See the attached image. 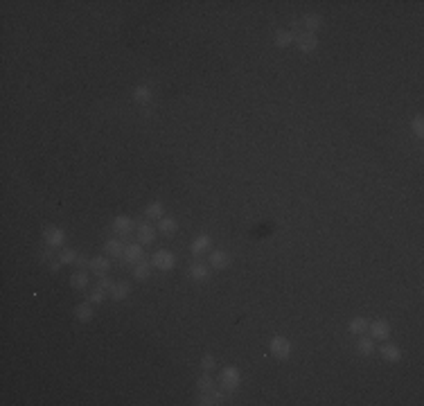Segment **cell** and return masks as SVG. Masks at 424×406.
<instances>
[{"label":"cell","instance_id":"obj_2","mask_svg":"<svg viewBox=\"0 0 424 406\" xmlns=\"http://www.w3.org/2000/svg\"><path fill=\"white\" fill-rule=\"evenodd\" d=\"M151 267L158 269V271H172L176 267V255L172 251H167V248H158V251L154 253V257H151Z\"/></svg>","mask_w":424,"mask_h":406},{"label":"cell","instance_id":"obj_24","mask_svg":"<svg viewBox=\"0 0 424 406\" xmlns=\"http://www.w3.org/2000/svg\"><path fill=\"white\" fill-rule=\"evenodd\" d=\"M70 284H72V289H86L88 287V275H86V271H83V269L75 271V273L70 275Z\"/></svg>","mask_w":424,"mask_h":406},{"label":"cell","instance_id":"obj_33","mask_svg":"<svg viewBox=\"0 0 424 406\" xmlns=\"http://www.w3.org/2000/svg\"><path fill=\"white\" fill-rule=\"evenodd\" d=\"M52 257H54V255H52V248L50 246L45 248L43 253H41V259H43V262H52Z\"/></svg>","mask_w":424,"mask_h":406},{"label":"cell","instance_id":"obj_13","mask_svg":"<svg viewBox=\"0 0 424 406\" xmlns=\"http://www.w3.org/2000/svg\"><path fill=\"white\" fill-rule=\"evenodd\" d=\"M300 23H302V27H305V32L316 34V30L323 27V16L321 14H305Z\"/></svg>","mask_w":424,"mask_h":406},{"label":"cell","instance_id":"obj_15","mask_svg":"<svg viewBox=\"0 0 424 406\" xmlns=\"http://www.w3.org/2000/svg\"><path fill=\"white\" fill-rule=\"evenodd\" d=\"M176 230H179V221L174 219V217H163V219L158 221V233L165 237H172L176 235Z\"/></svg>","mask_w":424,"mask_h":406},{"label":"cell","instance_id":"obj_5","mask_svg":"<svg viewBox=\"0 0 424 406\" xmlns=\"http://www.w3.org/2000/svg\"><path fill=\"white\" fill-rule=\"evenodd\" d=\"M296 48L302 52V54H312V52H316L318 48V39H316V34H312V32H300V34H296Z\"/></svg>","mask_w":424,"mask_h":406},{"label":"cell","instance_id":"obj_16","mask_svg":"<svg viewBox=\"0 0 424 406\" xmlns=\"http://www.w3.org/2000/svg\"><path fill=\"white\" fill-rule=\"evenodd\" d=\"M145 217H147L149 221H160V219L165 217V208H163V203H160V201L149 203V206L145 208Z\"/></svg>","mask_w":424,"mask_h":406},{"label":"cell","instance_id":"obj_27","mask_svg":"<svg viewBox=\"0 0 424 406\" xmlns=\"http://www.w3.org/2000/svg\"><path fill=\"white\" fill-rule=\"evenodd\" d=\"M196 388H199V393H210V390H214V379H212V374H210V372L201 374V377L196 379Z\"/></svg>","mask_w":424,"mask_h":406},{"label":"cell","instance_id":"obj_17","mask_svg":"<svg viewBox=\"0 0 424 406\" xmlns=\"http://www.w3.org/2000/svg\"><path fill=\"white\" fill-rule=\"evenodd\" d=\"M138 239L143 246H149V244H154L156 239V228L151 226V223H143V226L138 228Z\"/></svg>","mask_w":424,"mask_h":406},{"label":"cell","instance_id":"obj_21","mask_svg":"<svg viewBox=\"0 0 424 406\" xmlns=\"http://www.w3.org/2000/svg\"><path fill=\"white\" fill-rule=\"evenodd\" d=\"M296 41V34L291 32V30H277L275 32V45L277 48H289V45H294Z\"/></svg>","mask_w":424,"mask_h":406},{"label":"cell","instance_id":"obj_10","mask_svg":"<svg viewBox=\"0 0 424 406\" xmlns=\"http://www.w3.org/2000/svg\"><path fill=\"white\" fill-rule=\"evenodd\" d=\"M208 259H210V267H212V269H217V271L228 269V267H230V262H233L230 253H226V251H212Z\"/></svg>","mask_w":424,"mask_h":406},{"label":"cell","instance_id":"obj_32","mask_svg":"<svg viewBox=\"0 0 424 406\" xmlns=\"http://www.w3.org/2000/svg\"><path fill=\"white\" fill-rule=\"evenodd\" d=\"M113 280L111 278H106V275H102L99 278V282H97V289H102V291H106V294H111V289H113Z\"/></svg>","mask_w":424,"mask_h":406},{"label":"cell","instance_id":"obj_1","mask_svg":"<svg viewBox=\"0 0 424 406\" xmlns=\"http://www.w3.org/2000/svg\"><path fill=\"white\" fill-rule=\"evenodd\" d=\"M269 352L277 359V361H287V359L291 357V343H289V338L273 336V338H271V343H269Z\"/></svg>","mask_w":424,"mask_h":406},{"label":"cell","instance_id":"obj_23","mask_svg":"<svg viewBox=\"0 0 424 406\" xmlns=\"http://www.w3.org/2000/svg\"><path fill=\"white\" fill-rule=\"evenodd\" d=\"M368 323H370V321L361 318V316H357V318H352V321L348 323V330H350V334H354V336H361V334H365V332H368Z\"/></svg>","mask_w":424,"mask_h":406},{"label":"cell","instance_id":"obj_3","mask_svg":"<svg viewBox=\"0 0 424 406\" xmlns=\"http://www.w3.org/2000/svg\"><path fill=\"white\" fill-rule=\"evenodd\" d=\"M239 382H242V372H239L235 366H228V368H223V370H221L219 384H221V388L226 390V393H233V390L239 386Z\"/></svg>","mask_w":424,"mask_h":406},{"label":"cell","instance_id":"obj_20","mask_svg":"<svg viewBox=\"0 0 424 406\" xmlns=\"http://www.w3.org/2000/svg\"><path fill=\"white\" fill-rule=\"evenodd\" d=\"M151 275V262L147 259H140L138 264H133V278L140 280V282H145V280H149Z\"/></svg>","mask_w":424,"mask_h":406},{"label":"cell","instance_id":"obj_29","mask_svg":"<svg viewBox=\"0 0 424 406\" xmlns=\"http://www.w3.org/2000/svg\"><path fill=\"white\" fill-rule=\"evenodd\" d=\"M411 129H413V133L417 135V138H422L424 135V118L422 115H415L411 120Z\"/></svg>","mask_w":424,"mask_h":406},{"label":"cell","instance_id":"obj_26","mask_svg":"<svg viewBox=\"0 0 424 406\" xmlns=\"http://www.w3.org/2000/svg\"><path fill=\"white\" fill-rule=\"evenodd\" d=\"M129 291H131V287H129V282H115L113 284V289H111V298L113 300H124L129 296Z\"/></svg>","mask_w":424,"mask_h":406},{"label":"cell","instance_id":"obj_12","mask_svg":"<svg viewBox=\"0 0 424 406\" xmlns=\"http://www.w3.org/2000/svg\"><path fill=\"white\" fill-rule=\"evenodd\" d=\"M212 248V237L210 235H199V237H194V242H192V246H190V251H192V255H203V253H208Z\"/></svg>","mask_w":424,"mask_h":406},{"label":"cell","instance_id":"obj_7","mask_svg":"<svg viewBox=\"0 0 424 406\" xmlns=\"http://www.w3.org/2000/svg\"><path fill=\"white\" fill-rule=\"evenodd\" d=\"M111 228H113V233L118 237H127V235H131V230H133V219L127 217V215H118L113 219Z\"/></svg>","mask_w":424,"mask_h":406},{"label":"cell","instance_id":"obj_31","mask_svg":"<svg viewBox=\"0 0 424 406\" xmlns=\"http://www.w3.org/2000/svg\"><path fill=\"white\" fill-rule=\"evenodd\" d=\"M214 366H217L214 357H212V355H203V359H201V368H203V372H210V370H214Z\"/></svg>","mask_w":424,"mask_h":406},{"label":"cell","instance_id":"obj_18","mask_svg":"<svg viewBox=\"0 0 424 406\" xmlns=\"http://www.w3.org/2000/svg\"><path fill=\"white\" fill-rule=\"evenodd\" d=\"M375 338L373 336H363L361 334V338L357 341V352L359 355H363V357H370V355H375Z\"/></svg>","mask_w":424,"mask_h":406},{"label":"cell","instance_id":"obj_28","mask_svg":"<svg viewBox=\"0 0 424 406\" xmlns=\"http://www.w3.org/2000/svg\"><path fill=\"white\" fill-rule=\"evenodd\" d=\"M77 259H79V255H77L75 248H64V251L59 253V262L61 264H75Z\"/></svg>","mask_w":424,"mask_h":406},{"label":"cell","instance_id":"obj_19","mask_svg":"<svg viewBox=\"0 0 424 406\" xmlns=\"http://www.w3.org/2000/svg\"><path fill=\"white\" fill-rule=\"evenodd\" d=\"M93 316H95V311H93V305L91 303H79L75 307V318L79 323H88L93 321Z\"/></svg>","mask_w":424,"mask_h":406},{"label":"cell","instance_id":"obj_11","mask_svg":"<svg viewBox=\"0 0 424 406\" xmlns=\"http://www.w3.org/2000/svg\"><path fill=\"white\" fill-rule=\"evenodd\" d=\"M187 275H190L194 282H206V280L210 278V267L203 262H194L190 267V271H187Z\"/></svg>","mask_w":424,"mask_h":406},{"label":"cell","instance_id":"obj_4","mask_svg":"<svg viewBox=\"0 0 424 406\" xmlns=\"http://www.w3.org/2000/svg\"><path fill=\"white\" fill-rule=\"evenodd\" d=\"M390 323L386 321V318H375V321H370L368 323V332H370V336L375 338V341H386V338L390 336Z\"/></svg>","mask_w":424,"mask_h":406},{"label":"cell","instance_id":"obj_9","mask_svg":"<svg viewBox=\"0 0 424 406\" xmlns=\"http://www.w3.org/2000/svg\"><path fill=\"white\" fill-rule=\"evenodd\" d=\"M377 350H379V357L384 359L386 363H397L402 359V350L395 345V343H384V345L377 347Z\"/></svg>","mask_w":424,"mask_h":406},{"label":"cell","instance_id":"obj_34","mask_svg":"<svg viewBox=\"0 0 424 406\" xmlns=\"http://www.w3.org/2000/svg\"><path fill=\"white\" fill-rule=\"evenodd\" d=\"M50 269H52V271H59V269H61V262H59V259H52V262H50Z\"/></svg>","mask_w":424,"mask_h":406},{"label":"cell","instance_id":"obj_14","mask_svg":"<svg viewBox=\"0 0 424 406\" xmlns=\"http://www.w3.org/2000/svg\"><path fill=\"white\" fill-rule=\"evenodd\" d=\"M88 269H91L95 275H99V278H102V275L108 273V269H111V262H108L106 257H102V255H99V257H91V262H88Z\"/></svg>","mask_w":424,"mask_h":406},{"label":"cell","instance_id":"obj_6","mask_svg":"<svg viewBox=\"0 0 424 406\" xmlns=\"http://www.w3.org/2000/svg\"><path fill=\"white\" fill-rule=\"evenodd\" d=\"M43 239H45V244H48L50 248L64 246L66 233H64V228H59V226H48V228L43 230Z\"/></svg>","mask_w":424,"mask_h":406},{"label":"cell","instance_id":"obj_30","mask_svg":"<svg viewBox=\"0 0 424 406\" xmlns=\"http://www.w3.org/2000/svg\"><path fill=\"white\" fill-rule=\"evenodd\" d=\"M104 298H106V291H102V289H93L91 294H88V303L91 305H99V303H104Z\"/></svg>","mask_w":424,"mask_h":406},{"label":"cell","instance_id":"obj_8","mask_svg":"<svg viewBox=\"0 0 424 406\" xmlns=\"http://www.w3.org/2000/svg\"><path fill=\"white\" fill-rule=\"evenodd\" d=\"M122 259L127 264H138L140 259H145V246L143 244H129V246H124V255Z\"/></svg>","mask_w":424,"mask_h":406},{"label":"cell","instance_id":"obj_22","mask_svg":"<svg viewBox=\"0 0 424 406\" xmlns=\"http://www.w3.org/2000/svg\"><path fill=\"white\" fill-rule=\"evenodd\" d=\"M104 251H106L108 257H122V255H124L122 239H108V242L104 244Z\"/></svg>","mask_w":424,"mask_h":406},{"label":"cell","instance_id":"obj_25","mask_svg":"<svg viewBox=\"0 0 424 406\" xmlns=\"http://www.w3.org/2000/svg\"><path fill=\"white\" fill-rule=\"evenodd\" d=\"M133 100L138 102V104H149V102H151V88H149V86H145V84L135 86Z\"/></svg>","mask_w":424,"mask_h":406},{"label":"cell","instance_id":"obj_35","mask_svg":"<svg viewBox=\"0 0 424 406\" xmlns=\"http://www.w3.org/2000/svg\"><path fill=\"white\" fill-rule=\"evenodd\" d=\"M75 264H77V267H81V269H83V267H86V259H81V257H79Z\"/></svg>","mask_w":424,"mask_h":406}]
</instances>
